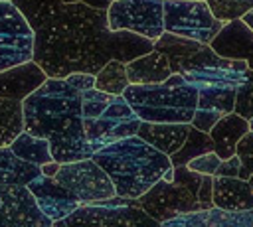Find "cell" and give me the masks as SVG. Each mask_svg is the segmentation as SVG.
Listing matches in <instances>:
<instances>
[{
    "mask_svg": "<svg viewBox=\"0 0 253 227\" xmlns=\"http://www.w3.org/2000/svg\"><path fill=\"white\" fill-rule=\"evenodd\" d=\"M34 34L32 61L49 77L71 73L95 75L111 59L128 63L152 51V41L130 34L111 32L107 10L81 2L10 0Z\"/></svg>",
    "mask_w": 253,
    "mask_h": 227,
    "instance_id": "6da1fadb",
    "label": "cell"
},
{
    "mask_svg": "<svg viewBox=\"0 0 253 227\" xmlns=\"http://www.w3.org/2000/svg\"><path fill=\"white\" fill-rule=\"evenodd\" d=\"M24 132L49 142L51 160L71 164L89 160L93 150L85 138L81 93L65 79H45L40 89L22 101Z\"/></svg>",
    "mask_w": 253,
    "mask_h": 227,
    "instance_id": "7a4b0ae2",
    "label": "cell"
},
{
    "mask_svg": "<svg viewBox=\"0 0 253 227\" xmlns=\"http://www.w3.org/2000/svg\"><path fill=\"white\" fill-rule=\"evenodd\" d=\"M91 160L109 176L115 195L125 199H138L172 168L166 154L148 146L138 136L101 148L93 152Z\"/></svg>",
    "mask_w": 253,
    "mask_h": 227,
    "instance_id": "3957f363",
    "label": "cell"
},
{
    "mask_svg": "<svg viewBox=\"0 0 253 227\" xmlns=\"http://www.w3.org/2000/svg\"><path fill=\"white\" fill-rule=\"evenodd\" d=\"M123 99L140 122L190 124L198 105V91L182 75L172 73L158 85H128Z\"/></svg>",
    "mask_w": 253,
    "mask_h": 227,
    "instance_id": "277c9868",
    "label": "cell"
},
{
    "mask_svg": "<svg viewBox=\"0 0 253 227\" xmlns=\"http://www.w3.org/2000/svg\"><path fill=\"white\" fill-rule=\"evenodd\" d=\"M162 24L166 34L206 45L221 30L208 4L200 0H162Z\"/></svg>",
    "mask_w": 253,
    "mask_h": 227,
    "instance_id": "5b68a950",
    "label": "cell"
},
{
    "mask_svg": "<svg viewBox=\"0 0 253 227\" xmlns=\"http://www.w3.org/2000/svg\"><path fill=\"white\" fill-rule=\"evenodd\" d=\"M107 26L111 32H130L154 43L164 34L162 0H115L107 8Z\"/></svg>",
    "mask_w": 253,
    "mask_h": 227,
    "instance_id": "8992f818",
    "label": "cell"
},
{
    "mask_svg": "<svg viewBox=\"0 0 253 227\" xmlns=\"http://www.w3.org/2000/svg\"><path fill=\"white\" fill-rule=\"evenodd\" d=\"M152 49L158 51L168 59L170 71L172 73H186L194 69H204V67H243L247 69V61H231L215 55L210 45L198 43L192 39H184L172 34H162L154 43Z\"/></svg>",
    "mask_w": 253,
    "mask_h": 227,
    "instance_id": "52a82bcc",
    "label": "cell"
},
{
    "mask_svg": "<svg viewBox=\"0 0 253 227\" xmlns=\"http://www.w3.org/2000/svg\"><path fill=\"white\" fill-rule=\"evenodd\" d=\"M53 180L65 188L79 201V205H91L115 197V188L109 176L91 158L61 164Z\"/></svg>",
    "mask_w": 253,
    "mask_h": 227,
    "instance_id": "ba28073f",
    "label": "cell"
},
{
    "mask_svg": "<svg viewBox=\"0 0 253 227\" xmlns=\"http://www.w3.org/2000/svg\"><path fill=\"white\" fill-rule=\"evenodd\" d=\"M138 126H140V120L132 113V109L126 105L123 95L113 97V101L107 105V109L97 118L83 120L85 138L93 152H97L113 142L136 136Z\"/></svg>",
    "mask_w": 253,
    "mask_h": 227,
    "instance_id": "9c48e42d",
    "label": "cell"
},
{
    "mask_svg": "<svg viewBox=\"0 0 253 227\" xmlns=\"http://www.w3.org/2000/svg\"><path fill=\"white\" fill-rule=\"evenodd\" d=\"M63 221L67 227H160V223L134 205V199H126L123 205H111L107 199L79 205Z\"/></svg>",
    "mask_w": 253,
    "mask_h": 227,
    "instance_id": "30bf717a",
    "label": "cell"
},
{
    "mask_svg": "<svg viewBox=\"0 0 253 227\" xmlns=\"http://www.w3.org/2000/svg\"><path fill=\"white\" fill-rule=\"evenodd\" d=\"M134 205L140 207L156 223H164L180 215L202 211V205L186 188L168 184L164 180H158L148 191L134 199Z\"/></svg>",
    "mask_w": 253,
    "mask_h": 227,
    "instance_id": "8fae6325",
    "label": "cell"
},
{
    "mask_svg": "<svg viewBox=\"0 0 253 227\" xmlns=\"http://www.w3.org/2000/svg\"><path fill=\"white\" fill-rule=\"evenodd\" d=\"M34 34L24 16L10 4L0 2V71L32 61Z\"/></svg>",
    "mask_w": 253,
    "mask_h": 227,
    "instance_id": "7c38bea8",
    "label": "cell"
},
{
    "mask_svg": "<svg viewBox=\"0 0 253 227\" xmlns=\"http://www.w3.org/2000/svg\"><path fill=\"white\" fill-rule=\"evenodd\" d=\"M26 186H0V227H51Z\"/></svg>",
    "mask_w": 253,
    "mask_h": 227,
    "instance_id": "4fadbf2b",
    "label": "cell"
},
{
    "mask_svg": "<svg viewBox=\"0 0 253 227\" xmlns=\"http://www.w3.org/2000/svg\"><path fill=\"white\" fill-rule=\"evenodd\" d=\"M26 188L34 195L42 213L49 217L51 221H63L79 207V201L65 188H61L53 178L40 176L32 180Z\"/></svg>",
    "mask_w": 253,
    "mask_h": 227,
    "instance_id": "5bb4252c",
    "label": "cell"
},
{
    "mask_svg": "<svg viewBox=\"0 0 253 227\" xmlns=\"http://www.w3.org/2000/svg\"><path fill=\"white\" fill-rule=\"evenodd\" d=\"M210 47L223 59L247 61L249 57H253V32L241 20L227 22L210 41Z\"/></svg>",
    "mask_w": 253,
    "mask_h": 227,
    "instance_id": "9a60e30c",
    "label": "cell"
},
{
    "mask_svg": "<svg viewBox=\"0 0 253 227\" xmlns=\"http://www.w3.org/2000/svg\"><path fill=\"white\" fill-rule=\"evenodd\" d=\"M47 75L34 61H26L10 69H4L0 71V99L22 103L36 89H40Z\"/></svg>",
    "mask_w": 253,
    "mask_h": 227,
    "instance_id": "2e32d148",
    "label": "cell"
},
{
    "mask_svg": "<svg viewBox=\"0 0 253 227\" xmlns=\"http://www.w3.org/2000/svg\"><path fill=\"white\" fill-rule=\"evenodd\" d=\"M190 124H172V122H140L136 136L158 152L172 156L180 150L188 136Z\"/></svg>",
    "mask_w": 253,
    "mask_h": 227,
    "instance_id": "e0dca14e",
    "label": "cell"
},
{
    "mask_svg": "<svg viewBox=\"0 0 253 227\" xmlns=\"http://www.w3.org/2000/svg\"><path fill=\"white\" fill-rule=\"evenodd\" d=\"M211 205L223 211L253 209V193L249 184L239 178H213Z\"/></svg>",
    "mask_w": 253,
    "mask_h": 227,
    "instance_id": "ac0fdd59",
    "label": "cell"
},
{
    "mask_svg": "<svg viewBox=\"0 0 253 227\" xmlns=\"http://www.w3.org/2000/svg\"><path fill=\"white\" fill-rule=\"evenodd\" d=\"M247 132H249V122L245 118H241L235 113L223 114L208 132L213 142V154L219 160H227L235 156V146Z\"/></svg>",
    "mask_w": 253,
    "mask_h": 227,
    "instance_id": "d6986e66",
    "label": "cell"
},
{
    "mask_svg": "<svg viewBox=\"0 0 253 227\" xmlns=\"http://www.w3.org/2000/svg\"><path fill=\"white\" fill-rule=\"evenodd\" d=\"M125 69H126L128 85H158L172 75L168 59L154 49L146 55H140L125 63Z\"/></svg>",
    "mask_w": 253,
    "mask_h": 227,
    "instance_id": "ffe728a7",
    "label": "cell"
},
{
    "mask_svg": "<svg viewBox=\"0 0 253 227\" xmlns=\"http://www.w3.org/2000/svg\"><path fill=\"white\" fill-rule=\"evenodd\" d=\"M243 67H204L182 73L184 81L200 89H237L243 79Z\"/></svg>",
    "mask_w": 253,
    "mask_h": 227,
    "instance_id": "44dd1931",
    "label": "cell"
},
{
    "mask_svg": "<svg viewBox=\"0 0 253 227\" xmlns=\"http://www.w3.org/2000/svg\"><path fill=\"white\" fill-rule=\"evenodd\" d=\"M184 227H253V209L223 211L217 207L188 213Z\"/></svg>",
    "mask_w": 253,
    "mask_h": 227,
    "instance_id": "7402d4cb",
    "label": "cell"
},
{
    "mask_svg": "<svg viewBox=\"0 0 253 227\" xmlns=\"http://www.w3.org/2000/svg\"><path fill=\"white\" fill-rule=\"evenodd\" d=\"M40 176V166L20 160L8 146L0 148V186H28Z\"/></svg>",
    "mask_w": 253,
    "mask_h": 227,
    "instance_id": "603a6c76",
    "label": "cell"
},
{
    "mask_svg": "<svg viewBox=\"0 0 253 227\" xmlns=\"http://www.w3.org/2000/svg\"><path fill=\"white\" fill-rule=\"evenodd\" d=\"M8 148L14 152V156L34 166H43L47 162H53L49 154V142L45 138H38L28 132H22L20 136H16V140Z\"/></svg>",
    "mask_w": 253,
    "mask_h": 227,
    "instance_id": "cb8c5ba5",
    "label": "cell"
},
{
    "mask_svg": "<svg viewBox=\"0 0 253 227\" xmlns=\"http://www.w3.org/2000/svg\"><path fill=\"white\" fill-rule=\"evenodd\" d=\"M24 132L22 103L0 99V148L10 146Z\"/></svg>",
    "mask_w": 253,
    "mask_h": 227,
    "instance_id": "d4e9b609",
    "label": "cell"
},
{
    "mask_svg": "<svg viewBox=\"0 0 253 227\" xmlns=\"http://www.w3.org/2000/svg\"><path fill=\"white\" fill-rule=\"evenodd\" d=\"M208 152H213V142H211L210 134L200 132V130L190 126L184 144L180 146L178 152L168 156V160H170L172 168H178V166H186L190 160H194V158H198L202 154H208Z\"/></svg>",
    "mask_w": 253,
    "mask_h": 227,
    "instance_id": "484cf974",
    "label": "cell"
},
{
    "mask_svg": "<svg viewBox=\"0 0 253 227\" xmlns=\"http://www.w3.org/2000/svg\"><path fill=\"white\" fill-rule=\"evenodd\" d=\"M126 87H128V79H126V69L123 61L111 59L95 73V89L101 93L121 97Z\"/></svg>",
    "mask_w": 253,
    "mask_h": 227,
    "instance_id": "4316f807",
    "label": "cell"
},
{
    "mask_svg": "<svg viewBox=\"0 0 253 227\" xmlns=\"http://www.w3.org/2000/svg\"><path fill=\"white\" fill-rule=\"evenodd\" d=\"M233 103L235 89H200L196 109H210L217 111L219 114H229L233 113Z\"/></svg>",
    "mask_w": 253,
    "mask_h": 227,
    "instance_id": "83f0119b",
    "label": "cell"
},
{
    "mask_svg": "<svg viewBox=\"0 0 253 227\" xmlns=\"http://www.w3.org/2000/svg\"><path fill=\"white\" fill-rule=\"evenodd\" d=\"M206 4L221 26L233 20H241L249 10H253V0H206Z\"/></svg>",
    "mask_w": 253,
    "mask_h": 227,
    "instance_id": "f1b7e54d",
    "label": "cell"
},
{
    "mask_svg": "<svg viewBox=\"0 0 253 227\" xmlns=\"http://www.w3.org/2000/svg\"><path fill=\"white\" fill-rule=\"evenodd\" d=\"M233 113L245 120L253 118V69H249V67L243 71V79H241L239 87L235 89Z\"/></svg>",
    "mask_w": 253,
    "mask_h": 227,
    "instance_id": "f546056e",
    "label": "cell"
},
{
    "mask_svg": "<svg viewBox=\"0 0 253 227\" xmlns=\"http://www.w3.org/2000/svg\"><path fill=\"white\" fill-rule=\"evenodd\" d=\"M113 101V95H107V93H101L97 89H89V91H83L81 93V116L83 120H93L97 118L105 109L107 105Z\"/></svg>",
    "mask_w": 253,
    "mask_h": 227,
    "instance_id": "4dcf8cb0",
    "label": "cell"
},
{
    "mask_svg": "<svg viewBox=\"0 0 253 227\" xmlns=\"http://www.w3.org/2000/svg\"><path fill=\"white\" fill-rule=\"evenodd\" d=\"M235 156L239 158L241 162V168H239V180H245L253 174V132L249 130L235 146Z\"/></svg>",
    "mask_w": 253,
    "mask_h": 227,
    "instance_id": "1f68e13d",
    "label": "cell"
},
{
    "mask_svg": "<svg viewBox=\"0 0 253 227\" xmlns=\"http://www.w3.org/2000/svg\"><path fill=\"white\" fill-rule=\"evenodd\" d=\"M172 172H174L172 184L186 188V189H188V191H190L194 197H198L200 186H202V182H204V178H206V176H202V174H196V172L188 170L186 166H178V168H172Z\"/></svg>",
    "mask_w": 253,
    "mask_h": 227,
    "instance_id": "d6a6232c",
    "label": "cell"
},
{
    "mask_svg": "<svg viewBox=\"0 0 253 227\" xmlns=\"http://www.w3.org/2000/svg\"><path fill=\"white\" fill-rule=\"evenodd\" d=\"M219 158L213 154V152H208V154H202V156H198V158H194V160H190L188 164H186V168L188 170H192V172H196V174H202V176H215V170H217V166H219Z\"/></svg>",
    "mask_w": 253,
    "mask_h": 227,
    "instance_id": "836d02e7",
    "label": "cell"
},
{
    "mask_svg": "<svg viewBox=\"0 0 253 227\" xmlns=\"http://www.w3.org/2000/svg\"><path fill=\"white\" fill-rule=\"evenodd\" d=\"M223 114H219L217 111H210V109H196L194 111V116L190 120V126L200 130V132H210L213 128V124L221 118Z\"/></svg>",
    "mask_w": 253,
    "mask_h": 227,
    "instance_id": "e575fe53",
    "label": "cell"
},
{
    "mask_svg": "<svg viewBox=\"0 0 253 227\" xmlns=\"http://www.w3.org/2000/svg\"><path fill=\"white\" fill-rule=\"evenodd\" d=\"M65 83L69 87H73L75 91L83 93V91L95 89V75H91V73H71V75L65 77Z\"/></svg>",
    "mask_w": 253,
    "mask_h": 227,
    "instance_id": "d590c367",
    "label": "cell"
},
{
    "mask_svg": "<svg viewBox=\"0 0 253 227\" xmlns=\"http://www.w3.org/2000/svg\"><path fill=\"white\" fill-rule=\"evenodd\" d=\"M239 168H241L239 158L237 156H231V158L219 162L213 178H237L239 176Z\"/></svg>",
    "mask_w": 253,
    "mask_h": 227,
    "instance_id": "8d00e7d4",
    "label": "cell"
},
{
    "mask_svg": "<svg viewBox=\"0 0 253 227\" xmlns=\"http://www.w3.org/2000/svg\"><path fill=\"white\" fill-rule=\"evenodd\" d=\"M65 4H71V2H81V4H87L91 8H97V10H107L115 0H61Z\"/></svg>",
    "mask_w": 253,
    "mask_h": 227,
    "instance_id": "74e56055",
    "label": "cell"
},
{
    "mask_svg": "<svg viewBox=\"0 0 253 227\" xmlns=\"http://www.w3.org/2000/svg\"><path fill=\"white\" fill-rule=\"evenodd\" d=\"M59 166H61V164H57V162H47V164L40 166V170H42V176H45V178H53V176L57 174Z\"/></svg>",
    "mask_w": 253,
    "mask_h": 227,
    "instance_id": "f35d334b",
    "label": "cell"
},
{
    "mask_svg": "<svg viewBox=\"0 0 253 227\" xmlns=\"http://www.w3.org/2000/svg\"><path fill=\"white\" fill-rule=\"evenodd\" d=\"M184 219H186V215H180V217H174V219L160 223V227H184Z\"/></svg>",
    "mask_w": 253,
    "mask_h": 227,
    "instance_id": "ab89813d",
    "label": "cell"
},
{
    "mask_svg": "<svg viewBox=\"0 0 253 227\" xmlns=\"http://www.w3.org/2000/svg\"><path fill=\"white\" fill-rule=\"evenodd\" d=\"M241 22H243V24H245V26H247L251 32H253V10H249V12H247V14L241 18Z\"/></svg>",
    "mask_w": 253,
    "mask_h": 227,
    "instance_id": "60d3db41",
    "label": "cell"
},
{
    "mask_svg": "<svg viewBox=\"0 0 253 227\" xmlns=\"http://www.w3.org/2000/svg\"><path fill=\"white\" fill-rule=\"evenodd\" d=\"M51 227H67V225H65V221H53Z\"/></svg>",
    "mask_w": 253,
    "mask_h": 227,
    "instance_id": "b9f144b4",
    "label": "cell"
},
{
    "mask_svg": "<svg viewBox=\"0 0 253 227\" xmlns=\"http://www.w3.org/2000/svg\"><path fill=\"white\" fill-rule=\"evenodd\" d=\"M247 184H249V188H251V193H253V174L247 178Z\"/></svg>",
    "mask_w": 253,
    "mask_h": 227,
    "instance_id": "7bdbcfd3",
    "label": "cell"
},
{
    "mask_svg": "<svg viewBox=\"0 0 253 227\" xmlns=\"http://www.w3.org/2000/svg\"><path fill=\"white\" fill-rule=\"evenodd\" d=\"M247 67H249V69H253V57H249V59H247Z\"/></svg>",
    "mask_w": 253,
    "mask_h": 227,
    "instance_id": "ee69618b",
    "label": "cell"
},
{
    "mask_svg": "<svg viewBox=\"0 0 253 227\" xmlns=\"http://www.w3.org/2000/svg\"><path fill=\"white\" fill-rule=\"evenodd\" d=\"M247 122H249V130L253 132V118H251V120H247Z\"/></svg>",
    "mask_w": 253,
    "mask_h": 227,
    "instance_id": "f6af8a7d",
    "label": "cell"
},
{
    "mask_svg": "<svg viewBox=\"0 0 253 227\" xmlns=\"http://www.w3.org/2000/svg\"><path fill=\"white\" fill-rule=\"evenodd\" d=\"M0 2H10V0H0Z\"/></svg>",
    "mask_w": 253,
    "mask_h": 227,
    "instance_id": "bcb514c9",
    "label": "cell"
},
{
    "mask_svg": "<svg viewBox=\"0 0 253 227\" xmlns=\"http://www.w3.org/2000/svg\"><path fill=\"white\" fill-rule=\"evenodd\" d=\"M200 2H206V0H200Z\"/></svg>",
    "mask_w": 253,
    "mask_h": 227,
    "instance_id": "7dc6e473",
    "label": "cell"
}]
</instances>
